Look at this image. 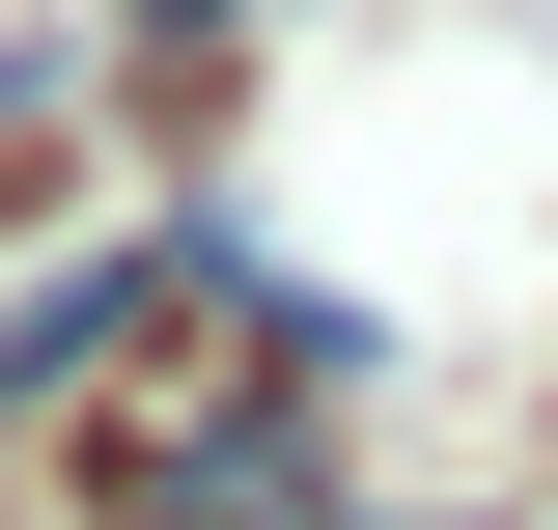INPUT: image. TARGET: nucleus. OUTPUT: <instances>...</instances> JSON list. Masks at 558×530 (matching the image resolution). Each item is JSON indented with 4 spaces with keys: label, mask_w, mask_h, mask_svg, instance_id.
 Listing matches in <instances>:
<instances>
[{
    "label": "nucleus",
    "mask_w": 558,
    "mask_h": 530,
    "mask_svg": "<svg viewBox=\"0 0 558 530\" xmlns=\"http://www.w3.org/2000/svg\"><path fill=\"white\" fill-rule=\"evenodd\" d=\"M307 392H336V363H252L223 419L112 447V530H307V503H336V419H307Z\"/></svg>",
    "instance_id": "f257e3e1"
}]
</instances>
